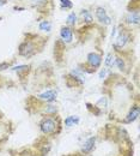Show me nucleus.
Instances as JSON below:
<instances>
[{
	"instance_id": "obj_1",
	"label": "nucleus",
	"mask_w": 140,
	"mask_h": 156,
	"mask_svg": "<svg viewBox=\"0 0 140 156\" xmlns=\"http://www.w3.org/2000/svg\"><path fill=\"white\" fill-rule=\"evenodd\" d=\"M56 129V121L53 118H46L41 122V131L46 135L53 133Z\"/></svg>"
},
{
	"instance_id": "obj_2",
	"label": "nucleus",
	"mask_w": 140,
	"mask_h": 156,
	"mask_svg": "<svg viewBox=\"0 0 140 156\" xmlns=\"http://www.w3.org/2000/svg\"><path fill=\"white\" fill-rule=\"evenodd\" d=\"M34 53H35V46H34L31 42H29V41H24V42L19 46L20 55L29 58V57H31Z\"/></svg>"
},
{
	"instance_id": "obj_3",
	"label": "nucleus",
	"mask_w": 140,
	"mask_h": 156,
	"mask_svg": "<svg viewBox=\"0 0 140 156\" xmlns=\"http://www.w3.org/2000/svg\"><path fill=\"white\" fill-rule=\"evenodd\" d=\"M95 15H96V18L98 20V22H100V23L104 24V25L110 24V17L108 16L107 11H105L103 7H97V9H96Z\"/></svg>"
},
{
	"instance_id": "obj_4",
	"label": "nucleus",
	"mask_w": 140,
	"mask_h": 156,
	"mask_svg": "<svg viewBox=\"0 0 140 156\" xmlns=\"http://www.w3.org/2000/svg\"><path fill=\"white\" fill-rule=\"evenodd\" d=\"M101 62H102V57L98 53H89L87 54V64L95 70L97 67H100Z\"/></svg>"
},
{
	"instance_id": "obj_5",
	"label": "nucleus",
	"mask_w": 140,
	"mask_h": 156,
	"mask_svg": "<svg viewBox=\"0 0 140 156\" xmlns=\"http://www.w3.org/2000/svg\"><path fill=\"white\" fill-rule=\"evenodd\" d=\"M128 41H129V36L127 34H125V33H120V35L118 36V39H116L115 43H114V48L116 51H120V49H122L127 44Z\"/></svg>"
},
{
	"instance_id": "obj_6",
	"label": "nucleus",
	"mask_w": 140,
	"mask_h": 156,
	"mask_svg": "<svg viewBox=\"0 0 140 156\" xmlns=\"http://www.w3.org/2000/svg\"><path fill=\"white\" fill-rule=\"evenodd\" d=\"M56 96H58V91L52 89V90H47V91L40 94L39 98L42 100V101H46V102H53V101H55Z\"/></svg>"
},
{
	"instance_id": "obj_7",
	"label": "nucleus",
	"mask_w": 140,
	"mask_h": 156,
	"mask_svg": "<svg viewBox=\"0 0 140 156\" xmlns=\"http://www.w3.org/2000/svg\"><path fill=\"white\" fill-rule=\"evenodd\" d=\"M60 36H61V40H62L63 42H66V43L72 42V40H73L72 29L68 28V27H62L60 30Z\"/></svg>"
},
{
	"instance_id": "obj_8",
	"label": "nucleus",
	"mask_w": 140,
	"mask_h": 156,
	"mask_svg": "<svg viewBox=\"0 0 140 156\" xmlns=\"http://www.w3.org/2000/svg\"><path fill=\"white\" fill-rule=\"evenodd\" d=\"M95 142H96V138H95V137L89 138V139L83 144V147H81V151H83L84 154H89V153H91V151L94 150V148H95Z\"/></svg>"
},
{
	"instance_id": "obj_9",
	"label": "nucleus",
	"mask_w": 140,
	"mask_h": 156,
	"mask_svg": "<svg viewBox=\"0 0 140 156\" xmlns=\"http://www.w3.org/2000/svg\"><path fill=\"white\" fill-rule=\"evenodd\" d=\"M138 115H139V107L138 106H134V107H132L131 112L128 113L127 118L125 119V122H133L138 118Z\"/></svg>"
},
{
	"instance_id": "obj_10",
	"label": "nucleus",
	"mask_w": 140,
	"mask_h": 156,
	"mask_svg": "<svg viewBox=\"0 0 140 156\" xmlns=\"http://www.w3.org/2000/svg\"><path fill=\"white\" fill-rule=\"evenodd\" d=\"M126 20L128 23H131V24H138L139 23V12H138V10L131 11L128 13V16L126 17Z\"/></svg>"
},
{
	"instance_id": "obj_11",
	"label": "nucleus",
	"mask_w": 140,
	"mask_h": 156,
	"mask_svg": "<svg viewBox=\"0 0 140 156\" xmlns=\"http://www.w3.org/2000/svg\"><path fill=\"white\" fill-rule=\"evenodd\" d=\"M77 124H79V118L77 115H71V117H67L65 119V125L67 127H71V126L77 125Z\"/></svg>"
},
{
	"instance_id": "obj_12",
	"label": "nucleus",
	"mask_w": 140,
	"mask_h": 156,
	"mask_svg": "<svg viewBox=\"0 0 140 156\" xmlns=\"http://www.w3.org/2000/svg\"><path fill=\"white\" fill-rule=\"evenodd\" d=\"M80 16H81L83 20L86 22V23H91V22H92V16H91L90 11H87V10H81Z\"/></svg>"
},
{
	"instance_id": "obj_13",
	"label": "nucleus",
	"mask_w": 140,
	"mask_h": 156,
	"mask_svg": "<svg viewBox=\"0 0 140 156\" xmlns=\"http://www.w3.org/2000/svg\"><path fill=\"white\" fill-rule=\"evenodd\" d=\"M50 28H52V24L48 20H43L40 24V30H43V31H50Z\"/></svg>"
},
{
	"instance_id": "obj_14",
	"label": "nucleus",
	"mask_w": 140,
	"mask_h": 156,
	"mask_svg": "<svg viewBox=\"0 0 140 156\" xmlns=\"http://www.w3.org/2000/svg\"><path fill=\"white\" fill-rule=\"evenodd\" d=\"M61 2V9H72V6H73V4H72V1L71 0H60Z\"/></svg>"
},
{
	"instance_id": "obj_15",
	"label": "nucleus",
	"mask_w": 140,
	"mask_h": 156,
	"mask_svg": "<svg viewBox=\"0 0 140 156\" xmlns=\"http://www.w3.org/2000/svg\"><path fill=\"white\" fill-rule=\"evenodd\" d=\"M76 22H77V16H76L74 12H72V13L67 17V24H70V25H74Z\"/></svg>"
},
{
	"instance_id": "obj_16",
	"label": "nucleus",
	"mask_w": 140,
	"mask_h": 156,
	"mask_svg": "<svg viewBox=\"0 0 140 156\" xmlns=\"http://www.w3.org/2000/svg\"><path fill=\"white\" fill-rule=\"evenodd\" d=\"M113 59H114L113 54H110V53H109V54L107 55V59H105V65H107V66H113V65H114Z\"/></svg>"
},
{
	"instance_id": "obj_17",
	"label": "nucleus",
	"mask_w": 140,
	"mask_h": 156,
	"mask_svg": "<svg viewBox=\"0 0 140 156\" xmlns=\"http://www.w3.org/2000/svg\"><path fill=\"white\" fill-rule=\"evenodd\" d=\"M115 64L118 65V67L120 69L121 71H122V70H125V62H123V60H122L121 58L115 59Z\"/></svg>"
},
{
	"instance_id": "obj_18",
	"label": "nucleus",
	"mask_w": 140,
	"mask_h": 156,
	"mask_svg": "<svg viewBox=\"0 0 140 156\" xmlns=\"http://www.w3.org/2000/svg\"><path fill=\"white\" fill-rule=\"evenodd\" d=\"M49 112L55 113V112H56V107H54V106H48V108L46 109V113H49Z\"/></svg>"
},
{
	"instance_id": "obj_19",
	"label": "nucleus",
	"mask_w": 140,
	"mask_h": 156,
	"mask_svg": "<svg viewBox=\"0 0 140 156\" xmlns=\"http://www.w3.org/2000/svg\"><path fill=\"white\" fill-rule=\"evenodd\" d=\"M105 72H107V69H103V70L100 72V78H102V79H103V78L105 77Z\"/></svg>"
},
{
	"instance_id": "obj_20",
	"label": "nucleus",
	"mask_w": 140,
	"mask_h": 156,
	"mask_svg": "<svg viewBox=\"0 0 140 156\" xmlns=\"http://www.w3.org/2000/svg\"><path fill=\"white\" fill-rule=\"evenodd\" d=\"M9 67V64H0V70H5V69H7Z\"/></svg>"
},
{
	"instance_id": "obj_21",
	"label": "nucleus",
	"mask_w": 140,
	"mask_h": 156,
	"mask_svg": "<svg viewBox=\"0 0 140 156\" xmlns=\"http://www.w3.org/2000/svg\"><path fill=\"white\" fill-rule=\"evenodd\" d=\"M4 2H5V0H0V5H2Z\"/></svg>"
}]
</instances>
